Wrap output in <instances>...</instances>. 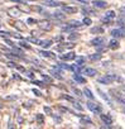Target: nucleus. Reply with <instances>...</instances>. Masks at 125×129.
<instances>
[{
	"label": "nucleus",
	"mask_w": 125,
	"mask_h": 129,
	"mask_svg": "<svg viewBox=\"0 0 125 129\" xmlns=\"http://www.w3.org/2000/svg\"><path fill=\"white\" fill-rule=\"evenodd\" d=\"M86 105H87V109L90 110V111H92L94 114H100L101 113V106L99 105V104H96V103H94V100H89L87 103H86Z\"/></svg>",
	"instance_id": "1"
},
{
	"label": "nucleus",
	"mask_w": 125,
	"mask_h": 129,
	"mask_svg": "<svg viewBox=\"0 0 125 129\" xmlns=\"http://www.w3.org/2000/svg\"><path fill=\"white\" fill-rule=\"evenodd\" d=\"M117 77L115 75H105L104 77H100L97 79V82L99 84H102V85H110L112 81H115Z\"/></svg>",
	"instance_id": "2"
},
{
	"label": "nucleus",
	"mask_w": 125,
	"mask_h": 129,
	"mask_svg": "<svg viewBox=\"0 0 125 129\" xmlns=\"http://www.w3.org/2000/svg\"><path fill=\"white\" fill-rule=\"evenodd\" d=\"M111 37L114 38H124L125 37V27H120V28H115L110 32Z\"/></svg>",
	"instance_id": "3"
},
{
	"label": "nucleus",
	"mask_w": 125,
	"mask_h": 129,
	"mask_svg": "<svg viewBox=\"0 0 125 129\" xmlns=\"http://www.w3.org/2000/svg\"><path fill=\"white\" fill-rule=\"evenodd\" d=\"M8 15L12 17V18H18L19 15H22V10L19 7H13V8H9L8 9Z\"/></svg>",
	"instance_id": "4"
},
{
	"label": "nucleus",
	"mask_w": 125,
	"mask_h": 129,
	"mask_svg": "<svg viewBox=\"0 0 125 129\" xmlns=\"http://www.w3.org/2000/svg\"><path fill=\"white\" fill-rule=\"evenodd\" d=\"M115 17H116V13H115L114 10H107V12L105 13L104 18H102V22H104V23H110Z\"/></svg>",
	"instance_id": "5"
},
{
	"label": "nucleus",
	"mask_w": 125,
	"mask_h": 129,
	"mask_svg": "<svg viewBox=\"0 0 125 129\" xmlns=\"http://www.w3.org/2000/svg\"><path fill=\"white\" fill-rule=\"evenodd\" d=\"M95 8H97V9H105V8H107V3L105 2V0H92V3H91Z\"/></svg>",
	"instance_id": "6"
},
{
	"label": "nucleus",
	"mask_w": 125,
	"mask_h": 129,
	"mask_svg": "<svg viewBox=\"0 0 125 129\" xmlns=\"http://www.w3.org/2000/svg\"><path fill=\"white\" fill-rule=\"evenodd\" d=\"M43 5L51 7V8H58V7H62V3L56 2V0H43Z\"/></svg>",
	"instance_id": "7"
},
{
	"label": "nucleus",
	"mask_w": 125,
	"mask_h": 129,
	"mask_svg": "<svg viewBox=\"0 0 125 129\" xmlns=\"http://www.w3.org/2000/svg\"><path fill=\"white\" fill-rule=\"evenodd\" d=\"M61 10L63 13H66V14H75V13H77V8L76 7H68V5H62Z\"/></svg>",
	"instance_id": "8"
},
{
	"label": "nucleus",
	"mask_w": 125,
	"mask_h": 129,
	"mask_svg": "<svg viewBox=\"0 0 125 129\" xmlns=\"http://www.w3.org/2000/svg\"><path fill=\"white\" fill-rule=\"evenodd\" d=\"M104 43H105V38H104V37H96V38L91 39V42H90V44H91V46H94V47L102 46Z\"/></svg>",
	"instance_id": "9"
},
{
	"label": "nucleus",
	"mask_w": 125,
	"mask_h": 129,
	"mask_svg": "<svg viewBox=\"0 0 125 129\" xmlns=\"http://www.w3.org/2000/svg\"><path fill=\"white\" fill-rule=\"evenodd\" d=\"M82 74H84V75H86V76L94 77V76H96V75H97V71H96L95 69H91V67H85V69L82 70Z\"/></svg>",
	"instance_id": "10"
},
{
	"label": "nucleus",
	"mask_w": 125,
	"mask_h": 129,
	"mask_svg": "<svg viewBox=\"0 0 125 129\" xmlns=\"http://www.w3.org/2000/svg\"><path fill=\"white\" fill-rule=\"evenodd\" d=\"M100 119H101L106 125H111V124H112V118H111L109 114H102V113H100Z\"/></svg>",
	"instance_id": "11"
},
{
	"label": "nucleus",
	"mask_w": 125,
	"mask_h": 129,
	"mask_svg": "<svg viewBox=\"0 0 125 129\" xmlns=\"http://www.w3.org/2000/svg\"><path fill=\"white\" fill-rule=\"evenodd\" d=\"M38 25H39V28L43 29V30H51V29H52V25H51V23H49L48 20L38 22Z\"/></svg>",
	"instance_id": "12"
},
{
	"label": "nucleus",
	"mask_w": 125,
	"mask_h": 129,
	"mask_svg": "<svg viewBox=\"0 0 125 129\" xmlns=\"http://www.w3.org/2000/svg\"><path fill=\"white\" fill-rule=\"evenodd\" d=\"M59 58L63 59V61H71V59H75L76 58V54L73 52H68V53H65V54H61Z\"/></svg>",
	"instance_id": "13"
},
{
	"label": "nucleus",
	"mask_w": 125,
	"mask_h": 129,
	"mask_svg": "<svg viewBox=\"0 0 125 129\" xmlns=\"http://www.w3.org/2000/svg\"><path fill=\"white\" fill-rule=\"evenodd\" d=\"M72 77H73V80H75L76 82H78V84H86V79H85L84 76H81L80 74H77V72H75Z\"/></svg>",
	"instance_id": "14"
},
{
	"label": "nucleus",
	"mask_w": 125,
	"mask_h": 129,
	"mask_svg": "<svg viewBox=\"0 0 125 129\" xmlns=\"http://www.w3.org/2000/svg\"><path fill=\"white\" fill-rule=\"evenodd\" d=\"M97 92L101 95V98H102V99H104V100H105V101L110 105V106H112V101H111V99L109 98V95H107V94H105V92H104V91H101L100 89H97Z\"/></svg>",
	"instance_id": "15"
},
{
	"label": "nucleus",
	"mask_w": 125,
	"mask_h": 129,
	"mask_svg": "<svg viewBox=\"0 0 125 129\" xmlns=\"http://www.w3.org/2000/svg\"><path fill=\"white\" fill-rule=\"evenodd\" d=\"M52 41L51 39H43V41H40L39 39V42H38V44L40 46V47H43V48H49L51 46H52Z\"/></svg>",
	"instance_id": "16"
},
{
	"label": "nucleus",
	"mask_w": 125,
	"mask_h": 129,
	"mask_svg": "<svg viewBox=\"0 0 125 129\" xmlns=\"http://www.w3.org/2000/svg\"><path fill=\"white\" fill-rule=\"evenodd\" d=\"M119 41H117V38H114L112 37V39L109 42V48H111V49H117L119 48Z\"/></svg>",
	"instance_id": "17"
},
{
	"label": "nucleus",
	"mask_w": 125,
	"mask_h": 129,
	"mask_svg": "<svg viewBox=\"0 0 125 129\" xmlns=\"http://www.w3.org/2000/svg\"><path fill=\"white\" fill-rule=\"evenodd\" d=\"M39 54H40V56H43V57H47V58H56V54H54L53 52H49V51H44V49L39 51Z\"/></svg>",
	"instance_id": "18"
},
{
	"label": "nucleus",
	"mask_w": 125,
	"mask_h": 129,
	"mask_svg": "<svg viewBox=\"0 0 125 129\" xmlns=\"http://www.w3.org/2000/svg\"><path fill=\"white\" fill-rule=\"evenodd\" d=\"M82 92H84V95H85V96H86V98H87L89 100H95V96H94V94H92V91H91L90 89L85 87Z\"/></svg>",
	"instance_id": "19"
},
{
	"label": "nucleus",
	"mask_w": 125,
	"mask_h": 129,
	"mask_svg": "<svg viewBox=\"0 0 125 129\" xmlns=\"http://www.w3.org/2000/svg\"><path fill=\"white\" fill-rule=\"evenodd\" d=\"M52 18H54V19H65L66 18V14H63V12H56V13H53V15H52Z\"/></svg>",
	"instance_id": "20"
},
{
	"label": "nucleus",
	"mask_w": 125,
	"mask_h": 129,
	"mask_svg": "<svg viewBox=\"0 0 125 129\" xmlns=\"http://www.w3.org/2000/svg\"><path fill=\"white\" fill-rule=\"evenodd\" d=\"M91 33L92 34H102L104 28L102 27H94V28H91Z\"/></svg>",
	"instance_id": "21"
},
{
	"label": "nucleus",
	"mask_w": 125,
	"mask_h": 129,
	"mask_svg": "<svg viewBox=\"0 0 125 129\" xmlns=\"http://www.w3.org/2000/svg\"><path fill=\"white\" fill-rule=\"evenodd\" d=\"M14 25H15V28L18 29V30H25V25H24V23L23 22H15L14 23Z\"/></svg>",
	"instance_id": "22"
},
{
	"label": "nucleus",
	"mask_w": 125,
	"mask_h": 129,
	"mask_svg": "<svg viewBox=\"0 0 125 129\" xmlns=\"http://www.w3.org/2000/svg\"><path fill=\"white\" fill-rule=\"evenodd\" d=\"M101 57H102L101 53H94V54H90L89 56V58L91 61H99V59H101Z\"/></svg>",
	"instance_id": "23"
},
{
	"label": "nucleus",
	"mask_w": 125,
	"mask_h": 129,
	"mask_svg": "<svg viewBox=\"0 0 125 129\" xmlns=\"http://www.w3.org/2000/svg\"><path fill=\"white\" fill-rule=\"evenodd\" d=\"M81 123H82V124H91V125H92V120H91L90 118L85 116V115L81 116Z\"/></svg>",
	"instance_id": "24"
},
{
	"label": "nucleus",
	"mask_w": 125,
	"mask_h": 129,
	"mask_svg": "<svg viewBox=\"0 0 125 129\" xmlns=\"http://www.w3.org/2000/svg\"><path fill=\"white\" fill-rule=\"evenodd\" d=\"M82 13L86 15V14H95V10H92L91 8H87V7H84L82 8Z\"/></svg>",
	"instance_id": "25"
},
{
	"label": "nucleus",
	"mask_w": 125,
	"mask_h": 129,
	"mask_svg": "<svg viewBox=\"0 0 125 129\" xmlns=\"http://www.w3.org/2000/svg\"><path fill=\"white\" fill-rule=\"evenodd\" d=\"M82 24H84V25H91V24H92V20H91L89 17H85V18L82 19Z\"/></svg>",
	"instance_id": "26"
},
{
	"label": "nucleus",
	"mask_w": 125,
	"mask_h": 129,
	"mask_svg": "<svg viewBox=\"0 0 125 129\" xmlns=\"http://www.w3.org/2000/svg\"><path fill=\"white\" fill-rule=\"evenodd\" d=\"M76 64H78V66H82V64L85 63V58L84 57H76Z\"/></svg>",
	"instance_id": "27"
},
{
	"label": "nucleus",
	"mask_w": 125,
	"mask_h": 129,
	"mask_svg": "<svg viewBox=\"0 0 125 129\" xmlns=\"http://www.w3.org/2000/svg\"><path fill=\"white\" fill-rule=\"evenodd\" d=\"M61 98H62V99H65V100H67V101H71V103H73V101H75V99H73L72 96H68V95H66V94L61 95Z\"/></svg>",
	"instance_id": "28"
},
{
	"label": "nucleus",
	"mask_w": 125,
	"mask_h": 129,
	"mask_svg": "<svg viewBox=\"0 0 125 129\" xmlns=\"http://www.w3.org/2000/svg\"><path fill=\"white\" fill-rule=\"evenodd\" d=\"M0 36L7 38V37H13V33H9V32H4V30H0Z\"/></svg>",
	"instance_id": "29"
},
{
	"label": "nucleus",
	"mask_w": 125,
	"mask_h": 129,
	"mask_svg": "<svg viewBox=\"0 0 125 129\" xmlns=\"http://www.w3.org/2000/svg\"><path fill=\"white\" fill-rule=\"evenodd\" d=\"M19 46H20V47H23L24 49H30V46H29L28 43L23 42V41H20V42H19Z\"/></svg>",
	"instance_id": "30"
},
{
	"label": "nucleus",
	"mask_w": 125,
	"mask_h": 129,
	"mask_svg": "<svg viewBox=\"0 0 125 129\" xmlns=\"http://www.w3.org/2000/svg\"><path fill=\"white\" fill-rule=\"evenodd\" d=\"M35 118H37V121H38V123H44V116H43L42 114H37Z\"/></svg>",
	"instance_id": "31"
},
{
	"label": "nucleus",
	"mask_w": 125,
	"mask_h": 129,
	"mask_svg": "<svg viewBox=\"0 0 125 129\" xmlns=\"http://www.w3.org/2000/svg\"><path fill=\"white\" fill-rule=\"evenodd\" d=\"M27 23H28V24H37L38 20H35V19H33V18H28V19H27Z\"/></svg>",
	"instance_id": "32"
},
{
	"label": "nucleus",
	"mask_w": 125,
	"mask_h": 129,
	"mask_svg": "<svg viewBox=\"0 0 125 129\" xmlns=\"http://www.w3.org/2000/svg\"><path fill=\"white\" fill-rule=\"evenodd\" d=\"M73 106H75V109H77V110H82V106H81V104H80V103L73 101Z\"/></svg>",
	"instance_id": "33"
},
{
	"label": "nucleus",
	"mask_w": 125,
	"mask_h": 129,
	"mask_svg": "<svg viewBox=\"0 0 125 129\" xmlns=\"http://www.w3.org/2000/svg\"><path fill=\"white\" fill-rule=\"evenodd\" d=\"M25 74H27V77H28V79H32V80H34V74H33V72L25 71Z\"/></svg>",
	"instance_id": "34"
},
{
	"label": "nucleus",
	"mask_w": 125,
	"mask_h": 129,
	"mask_svg": "<svg viewBox=\"0 0 125 129\" xmlns=\"http://www.w3.org/2000/svg\"><path fill=\"white\" fill-rule=\"evenodd\" d=\"M44 111H46L48 115H53V114H52V109H51L49 106H44Z\"/></svg>",
	"instance_id": "35"
},
{
	"label": "nucleus",
	"mask_w": 125,
	"mask_h": 129,
	"mask_svg": "<svg viewBox=\"0 0 125 129\" xmlns=\"http://www.w3.org/2000/svg\"><path fill=\"white\" fill-rule=\"evenodd\" d=\"M28 41H29V42H32V43H37V44H38V42H39V39H37V38H34V37H32V38L29 37V38H28Z\"/></svg>",
	"instance_id": "36"
},
{
	"label": "nucleus",
	"mask_w": 125,
	"mask_h": 129,
	"mask_svg": "<svg viewBox=\"0 0 125 129\" xmlns=\"http://www.w3.org/2000/svg\"><path fill=\"white\" fill-rule=\"evenodd\" d=\"M33 84H34V85H38V86H44V82H43V81H37V80H33Z\"/></svg>",
	"instance_id": "37"
},
{
	"label": "nucleus",
	"mask_w": 125,
	"mask_h": 129,
	"mask_svg": "<svg viewBox=\"0 0 125 129\" xmlns=\"http://www.w3.org/2000/svg\"><path fill=\"white\" fill-rule=\"evenodd\" d=\"M76 2H78V3H81V4H84V5H87V4L90 3V0H76Z\"/></svg>",
	"instance_id": "38"
},
{
	"label": "nucleus",
	"mask_w": 125,
	"mask_h": 129,
	"mask_svg": "<svg viewBox=\"0 0 125 129\" xmlns=\"http://www.w3.org/2000/svg\"><path fill=\"white\" fill-rule=\"evenodd\" d=\"M42 77H43L47 82H51V81H52V79H51V77H48V76H47V75H44V74H42Z\"/></svg>",
	"instance_id": "39"
},
{
	"label": "nucleus",
	"mask_w": 125,
	"mask_h": 129,
	"mask_svg": "<svg viewBox=\"0 0 125 129\" xmlns=\"http://www.w3.org/2000/svg\"><path fill=\"white\" fill-rule=\"evenodd\" d=\"M73 92H75V94H77L78 96H82V94H84V92H82V91H80L78 89H73Z\"/></svg>",
	"instance_id": "40"
},
{
	"label": "nucleus",
	"mask_w": 125,
	"mask_h": 129,
	"mask_svg": "<svg viewBox=\"0 0 125 129\" xmlns=\"http://www.w3.org/2000/svg\"><path fill=\"white\" fill-rule=\"evenodd\" d=\"M32 91H33V92H34V94H35L37 96H42V92H40L39 90H37V89H33Z\"/></svg>",
	"instance_id": "41"
},
{
	"label": "nucleus",
	"mask_w": 125,
	"mask_h": 129,
	"mask_svg": "<svg viewBox=\"0 0 125 129\" xmlns=\"http://www.w3.org/2000/svg\"><path fill=\"white\" fill-rule=\"evenodd\" d=\"M34 9H35L37 12H39V13H43V12H44V9H43L42 7H34Z\"/></svg>",
	"instance_id": "42"
},
{
	"label": "nucleus",
	"mask_w": 125,
	"mask_h": 129,
	"mask_svg": "<svg viewBox=\"0 0 125 129\" xmlns=\"http://www.w3.org/2000/svg\"><path fill=\"white\" fill-rule=\"evenodd\" d=\"M77 38H78L77 33H72V36H70V39H77Z\"/></svg>",
	"instance_id": "43"
},
{
	"label": "nucleus",
	"mask_w": 125,
	"mask_h": 129,
	"mask_svg": "<svg viewBox=\"0 0 125 129\" xmlns=\"http://www.w3.org/2000/svg\"><path fill=\"white\" fill-rule=\"evenodd\" d=\"M17 67V70H19L20 72H25V69L24 67H22V66H15Z\"/></svg>",
	"instance_id": "44"
},
{
	"label": "nucleus",
	"mask_w": 125,
	"mask_h": 129,
	"mask_svg": "<svg viewBox=\"0 0 125 129\" xmlns=\"http://www.w3.org/2000/svg\"><path fill=\"white\" fill-rule=\"evenodd\" d=\"M121 90H122V91L125 92V85H122V86H121Z\"/></svg>",
	"instance_id": "45"
},
{
	"label": "nucleus",
	"mask_w": 125,
	"mask_h": 129,
	"mask_svg": "<svg viewBox=\"0 0 125 129\" xmlns=\"http://www.w3.org/2000/svg\"><path fill=\"white\" fill-rule=\"evenodd\" d=\"M122 113H124V114H125V108H122Z\"/></svg>",
	"instance_id": "46"
},
{
	"label": "nucleus",
	"mask_w": 125,
	"mask_h": 129,
	"mask_svg": "<svg viewBox=\"0 0 125 129\" xmlns=\"http://www.w3.org/2000/svg\"><path fill=\"white\" fill-rule=\"evenodd\" d=\"M27 2H35V0H27Z\"/></svg>",
	"instance_id": "47"
},
{
	"label": "nucleus",
	"mask_w": 125,
	"mask_h": 129,
	"mask_svg": "<svg viewBox=\"0 0 125 129\" xmlns=\"http://www.w3.org/2000/svg\"><path fill=\"white\" fill-rule=\"evenodd\" d=\"M122 10H124V12H125V7H124V8H122Z\"/></svg>",
	"instance_id": "48"
},
{
	"label": "nucleus",
	"mask_w": 125,
	"mask_h": 129,
	"mask_svg": "<svg viewBox=\"0 0 125 129\" xmlns=\"http://www.w3.org/2000/svg\"><path fill=\"white\" fill-rule=\"evenodd\" d=\"M0 109H2V105H0Z\"/></svg>",
	"instance_id": "49"
}]
</instances>
